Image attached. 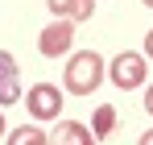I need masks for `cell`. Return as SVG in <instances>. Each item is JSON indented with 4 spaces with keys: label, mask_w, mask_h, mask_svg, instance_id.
<instances>
[{
    "label": "cell",
    "mask_w": 153,
    "mask_h": 145,
    "mask_svg": "<svg viewBox=\"0 0 153 145\" xmlns=\"http://www.w3.org/2000/svg\"><path fill=\"white\" fill-rule=\"evenodd\" d=\"M145 58H153V29L145 33Z\"/></svg>",
    "instance_id": "8fae6325"
},
{
    "label": "cell",
    "mask_w": 153,
    "mask_h": 145,
    "mask_svg": "<svg viewBox=\"0 0 153 145\" xmlns=\"http://www.w3.org/2000/svg\"><path fill=\"white\" fill-rule=\"evenodd\" d=\"M145 112H149V116H153V83H149V87H145Z\"/></svg>",
    "instance_id": "30bf717a"
},
{
    "label": "cell",
    "mask_w": 153,
    "mask_h": 145,
    "mask_svg": "<svg viewBox=\"0 0 153 145\" xmlns=\"http://www.w3.org/2000/svg\"><path fill=\"white\" fill-rule=\"evenodd\" d=\"M112 129H116V108H112V104H100V108H95V116H91V137L103 141Z\"/></svg>",
    "instance_id": "ba28073f"
},
{
    "label": "cell",
    "mask_w": 153,
    "mask_h": 145,
    "mask_svg": "<svg viewBox=\"0 0 153 145\" xmlns=\"http://www.w3.org/2000/svg\"><path fill=\"white\" fill-rule=\"evenodd\" d=\"M137 145H153V129H149V133H141V141H137Z\"/></svg>",
    "instance_id": "7c38bea8"
},
{
    "label": "cell",
    "mask_w": 153,
    "mask_h": 145,
    "mask_svg": "<svg viewBox=\"0 0 153 145\" xmlns=\"http://www.w3.org/2000/svg\"><path fill=\"white\" fill-rule=\"evenodd\" d=\"M25 108L33 120H58V112H62V91L54 87V83H33L25 91Z\"/></svg>",
    "instance_id": "3957f363"
},
{
    "label": "cell",
    "mask_w": 153,
    "mask_h": 145,
    "mask_svg": "<svg viewBox=\"0 0 153 145\" xmlns=\"http://www.w3.org/2000/svg\"><path fill=\"white\" fill-rule=\"evenodd\" d=\"M0 137H4V116H0Z\"/></svg>",
    "instance_id": "4fadbf2b"
},
{
    "label": "cell",
    "mask_w": 153,
    "mask_h": 145,
    "mask_svg": "<svg viewBox=\"0 0 153 145\" xmlns=\"http://www.w3.org/2000/svg\"><path fill=\"white\" fill-rule=\"evenodd\" d=\"M141 4H149V8H153V0H141Z\"/></svg>",
    "instance_id": "5bb4252c"
},
{
    "label": "cell",
    "mask_w": 153,
    "mask_h": 145,
    "mask_svg": "<svg viewBox=\"0 0 153 145\" xmlns=\"http://www.w3.org/2000/svg\"><path fill=\"white\" fill-rule=\"evenodd\" d=\"M50 145H100V141L91 137L83 120H58V129L50 133Z\"/></svg>",
    "instance_id": "8992f818"
},
{
    "label": "cell",
    "mask_w": 153,
    "mask_h": 145,
    "mask_svg": "<svg viewBox=\"0 0 153 145\" xmlns=\"http://www.w3.org/2000/svg\"><path fill=\"white\" fill-rule=\"evenodd\" d=\"M46 4L58 21H91L95 13V0H46Z\"/></svg>",
    "instance_id": "52a82bcc"
},
{
    "label": "cell",
    "mask_w": 153,
    "mask_h": 145,
    "mask_svg": "<svg viewBox=\"0 0 153 145\" xmlns=\"http://www.w3.org/2000/svg\"><path fill=\"white\" fill-rule=\"evenodd\" d=\"M145 75H149V67H145V54H132V50L116 54V58H112V67H108V79H112L120 91L145 87Z\"/></svg>",
    "instance_id": "7a4b0ae2"
},
{
    "label": "cell",
    "mask_w": 153,
    "mask_h": 145,
    "mask_svg": "<svg viewBox=\"0 0 153 145\" xmlns=\"http://www.w3.org/2000/svg\"><path fill=\"white\" fill-rule=\"evenodd\" d=\"M17 99H21V71H17L13 54L0 50V108L4 104H17Z\"/></svg>",
    "instance_id": "5b68a950"
},
{
    "label": "cell",
    "mask_w": 153,
    "mask_h": 145,
    "mask_svg": "<svg viewBox=\"0 0 153 145\" xmlns=\"http://www.w3.org/2000/svg\"><path fill=\"white\" fill-rule=\"evenodd\" d=\"M75 46V21H54L42 29V37H37V50L46 54V58H58V54H66V50Z\"/></svg>",
    "instance_id": "277c9868"
},
{
    "label": "cell",
    "mask_w": 153,
    "mask_h": 145,
    "mask_svg": "<svg viewBox=\"0 0 153 145\" xmlns=\"http://www.w3.org/2000/svg\"><path fill=\"white\" fill-rule=\"evenodd\" d=\"M100 83H103V58L95 50H79L66 62V71H62V87L71 96H91Z\"/></svg>",
    "instance_id": "6da1fadb"
},
{
    "label": "cell",
    "mask_w": 153,
    "mask_h": 145,
    "mask_svg": "<svg viewBox=\"0 0 153 145\" xmlns=\"http://www.w3.org/2000/svg\"><path fill=\"white\" fill-rule=\"evenodd\" d=\"M4 145H50V137H46L37 124H21V129L8 133V141H4Z\"/></svg>",
    "instance_id": "9c48e42d"
}]
</instances>
